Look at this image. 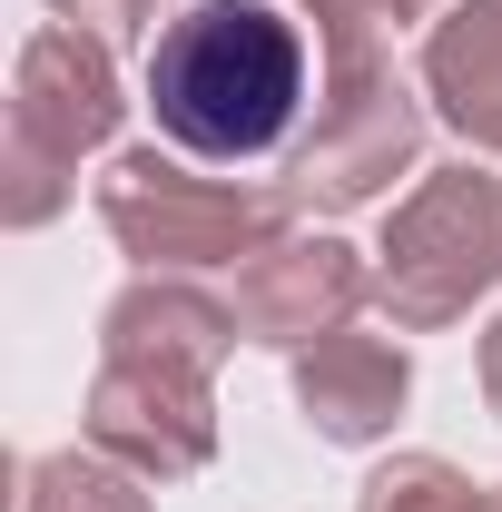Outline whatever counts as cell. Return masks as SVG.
<instances>
[{"label": "cell", "instance_id": "obj_1", "mask_svg": "<svg viewBox=\"0 0 502 512\" xmlns=\"http://www.w3.org/2000/svg\"><path fill=\"white\" fill-rule=\"evenodd\" d=\"M148 119L197 168H247L296 148L306 30L266 0H197L148 40Z\"/></svg>", "mask_w": 502, "mask_h": 512}, {"label": "cell", "instance_id": "obj_2", "mask_svg": "<svg viewBox=\"0 0 502 512\" xmlns=\"http://www.w3.org/2000/svg\"><path fill=\"white\" fill-rule=\"evenodd\" d=\"M128 119L119 99V50L99 30H30L10 60V138H0V217L10 227H50L79 188V158L109 148Z\"/></svg>", "mask_w": 502, "mask_h": 512}, {"label": "cell", "instance_id": "obj_3", "mask_svg": "<svg viewBox=\"0 0 502 512\" xmlns=\"http://www.w3.org/2000/svg\"><path fill=\"white\" fill-rule=\"evenodd\" d=\"M99 227L138 256V276H197V266H247L266 237L296 227V207L247 178H207L178 148H119L99 178Z\"/></svg>", "mask_w": 502, "mask_h": 512}, {"label": "cell", "instance_id": "obj_4", "mask_svg": "<svg viewBox=\"0 0 502 512\" xmlns=\"http://www.w3.org/2000/svg\"><path fill=\"white\" fill-rule=\"evenodd\" d=\"M493 286H502V178L483 158L424 168V188L384 217L375 306L404 335H434V325H463Z\"/></svg>", "mask_w": 502, "mask_h": 512}, {"label": "cell", "instance_id": "obj_5", "mask_svg": "<svg viewBox=\"0 0 502 512\" xmlns=\"http://www.w3.org/2000/svg\"><path fill=\"white\" fill-rule=\"evenodd\" d=\"M414 158H424V99L394 69V50H375V60H325L315 119L296 128V148L276 168V197L296 217H345V207H375Z\"/></svg>", "mask_w": 502, "mask_h": 512}, {"label": "cell", "instance_id": "obj_6", "mask_svg": "<svg viewBox=\"0 0 502 512\" xmlns=\"http://www.w3.org/2000/svg\"><path fill=\"white\" fill-rule=\"evenodd\" d=\"M89 444L119 453L148 483H188L217 453V384L197 365H148V355H99L89 375Z\"/></svg>", "mask_w": 502, "mask_h": 512}, {"label": "cell", "instance_id": "obj_7", "mask_svg": "<svg viewBox=\"0 0 502 512\" xmlns=\"http://www.w3.org/2000/svg\"><path fill=\"white\" fill-rule=\"evenodd\" d=\"M375 296V266L345 247V237H325V227H286V237H266V247L237 266V325H247V345H276V355H306L325 345L335 325H355V306Z\"/></svg>", "mask_w": 502, "mask_h": 512}, {"label": "cell", "instance_id": "obj_8", "mask_svg": "<svg viewBox=\"0 0 502 512\" xmlns=\"http://www.w3.org/2000/svg\"><path fill=\"white\" fill-rule=\"evenodd\" d=\"M404 404H414V365L384 335L335 325L325 345L296 355V414L315 424V444H384L404 424Z\"/></svg>", "mask_w": 502, "mask_h": 512}, {"label": "cell", "instance_id": "obj_9", "mask_svg": "<svg viewBox=\"0 0 502 512\" xmlns=\"http://www.w3.org/2000/svg\"><path fill=\"white\" fill-rule=\"evenodd\" d=\"M237 345H247L237 306H217L188 276H138V286L109 296V316H99V355H148V365H197V375H217Z\"/></svg>", "mask_w": 502, "mask_h": 512}, {"label": "cell", "instance_id": "obj_10", "mask_svg": "<svg viewBox=\"0 0 502 512\" xmlns=\"http://www.w3.org/2000/svg\"><path fill=\"white\" fill-rule=\"evenodd\" d=\"M424 99L473 158H502V0H453L424 20Z\"/></svg>", "mask_w": 502, "mask_h": 512}, {"label": "cell", "instance_id": "obj_11", "mask_svg": "<svg viewBox=\"0 0 502 512\" xmlns=\"http://www.w3.org/2000/svg\"><path fill=\"white\" fill-rule=\"evenodd\" d=\"M20 512H158V503H148V473H128L119 453L69 444L20 473Z\"/></svg>", "mask_w": 502, "mask_h": 512}, {"label": "cell", "instance_id": "obj_12", "mask_svg": "<svg viewBox=\"0 0 502 512\" xmlns=\"http://www.w3.org/2000/svg\"><path fill=\"white\" fill-rule=\"evenodd\" d=\"M355 512H502V493L473 483L463 463H443V453H394L355 483Z\"/></svg>", "mask_w": 502, "mask_h": 512}, {"label": "cell", "instance_id": "obj_13", "mask_svg": "<svg viewBox=\"0 0 502 512\" xmlns=\"http://www.w3.org/2000/svg\"><path fill=\"white\" fill-rule=\"evenodd\" d=\"M296 10L315 20L325 60H375V50H394L404 20H443L453 0H296Z\"/></svg>", "mask_w": 502, "mask_h": 512}, {"label": "cell", "instance_id": "obj_14", "mask_svg": "<svg viewBox=\"0 0 502 512\" xmlns=\"http://www.w3.org/2000/svg\"><path fill=\"white\" fill-rule=\"evenodd\" d=\"M50 10H60L69 30H99L109 50H119V40H138V30H168V20H158L168 0H50Z\"/></svg>", "mask_w": 502, "mask_h": 512}, {"label": "cell", "instance_id": "obj_15", "mask_svg": "<svg viewBox=\"0 0 502 512\" xmlns=\"http://www.w3.org/2000/svg\"><path fill=\"white\" fill-rule=\"evenodd\" d=\"M483 404L502 414V316H493V335H483Z\"/></svg>", "mask_w": 502, "mask_h": 512}]
</instances>
